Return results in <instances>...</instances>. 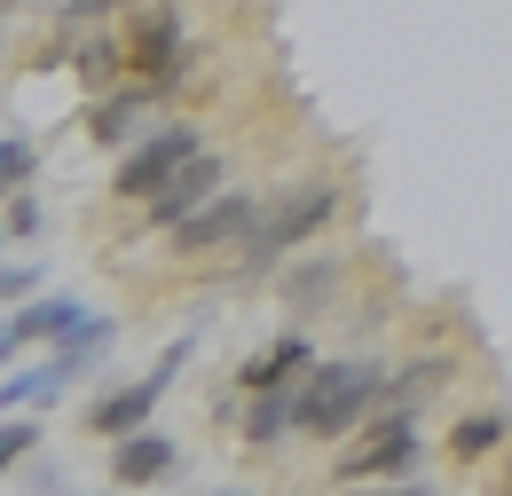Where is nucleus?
Here are the masks:
<instances>
[{
    "mask_svg": "<svg viewBox=\"0 0 512 496\" xmlns=\"http://www.w3.org/2000/svg\"><path fill=\"white\" fill-rule=\"evenodd\" d=\"M127 8H150V0H71L64 16L71 24H111V16H127Z\"/></svg>",
    "mask_w": 512,
    "mask_h": 496,
    "instance_id": "obj_17",
    "label": "nucleus"
},
{
    "mask_svg": "<svg viewBox=\"0 0 512 496\" xmlns=\"http://www.w3.org/2000/svg\"><path fill=\"white\" fill-rule=\"evenodd\" d=\"M166 378H174V363L158 355V371L142 378V386H119V394H103V402L87 410V426H95V434H142V418L158 410V394H166Z\"/></svg>",
    "mask_w": 512,
    "mask_h": 496,
    "instance_id": "obj_9",
    "label": "nucleus"
},
{
    "mask_svg": "<svg viewBox=\"0 0 512 496\" xmlns=\"http://www.w3.org/2000/svg\"><path fill=\"white\" fill-rule=\"evenodd\" d=\"M363 410H379V371L371 363H316V371L300 378V394H292V426L300 434H347Z\"/></svg>",
    "mask_w": 512,
    "mask_h": 496,
    "instance_id": "obj_1",
    "label": "nucleus"
},
{
    "mask_svg": "<svg viewBox=\"0 0 512 496\" xmlns=\"http://www.w3.org/2000/svg\"><path fill=\"white\" fill-rule=\"evenodd\" d=\"M260 197H245V189H221V197H205L190 221H174V252H221V245H245L260 229Z\"/></svg>",
    "mask_w": 512,
    "mask_h": 496,
    "instance_id": "obj_5",
    "label": "nucleus"
},
{
    "mask_svg": "<svg viewBox=\"0 0 512 496\" xmlns=\"http://www.w3.org/2000/svg\"><path fill=\"white\" fill-rule=\"evenodd\" d=\"M410 465H418V418L379 410V426L339 457V481H386V473H410Z\"/></svg>",
    "mask_w": 512,
    "mask_h": 496,
    "instance_id": "obj_6",
    "label": "nucleus"
},
{
    "mask_svg": "<svg viewBox=\"0 0 512 496\" xmlns=\"http://www.w3.org/2000/svg\"><path fill=\"white\" fill-rule=\"evenodd\" d=\"M174 63H182V8L174 0H150L127 24V71L158 95V87H174Z\"/></svg>",
    "mask_w": 512,
    "mask_h": 496,
    "instance_id": "obj_4",
    "label": "nucleus"
},
{
    "mask_svg": "<svg viewBox=\"0 0 512 496\" xmlns=\"http://www.w3.org/2000/svg\"><path fill=\"white\" fill-rule=\"evenodd\" d=\"M221 189H229V166H221L213 150H197L190 166H182L174 182L150 197V221H158V229H174V221H190L197 205H205V197H221Z\"/></svg>",
    "mask_w": 512,
    "mask_h": 496,
    "instance_id": "obj_8",
    "label": "nucleus"
},
{
    "mask_svg": "<svg viewBox=\"0 0 512 496\" xmlns=\"http://www.w3.org/2000/svg\"><path fill=\"white\" fill-rule=\"evenodd\" d=\"M331 213H339V189H331V182H308V189H292V197H276V205L260 213V229L237 245V252H245V268H268L276 252H292L300 237H316Z\"/></svg>",
    "mask_w": 512,
    "mask_h": 496,
    "instance_id": "obj_2",
    "label": "nucleus"
},
{
    "mask_svg": "<svg viewBox=\"0 0 512 496\" xmlns=\"http://www.w3.org/2000/svg\"><path fill=\"white\" fill-rule=\"evenodd\" d=\"M79 323H87V308L64 300V292H48V300H16V315H8V355H24L32 339H71Z\"/></svg>",
    "mask_w": 512,
    "mask_h": 496,
    "instance_id": "obj_10",
    "label": "nucleus"
},
{
    "mask_svg": "<svg viewBox=\"0 0 512 496\" xmlns=\"http://www.w3.org/2000/svg\"><path fill=\"white\" fill-rule=\"evenodd\" d=\"M292 394H300V386H292ZM292 394H253V410H245V441H253V449L300 434V426H292Z\"/></svg>",
    "mask_w": 512,
    "mask_h": 496,
    "instance_id": "obj_13",
    "label": "nucleus"
},
{
    "mask_svg": "<svg viewBox=\"0 0 512 496\" xmlns=\"http://www.w3.org/2000/svg\"><path fill=\"white\" fill-rule=\"evenodd\" d=\"M308 371H316V347H308V331H284V339H268L253 363L237 371V386H245V394H292Z\"/></svg>",
    "mask_w": 512,
    "mask_h": 496,
    "instance_id": "obj_7",
    "label": "nucleus"
},
{
    "mask_svg": "<svg viewBox=\"0 0 512 496\" xmlns=\"http://www.w3.org/2000/svg\"><path fill=\"white\" fill-rule=\"evenodd\" d=\"M182 457H174V441L166 434H119L111 449V481H127V489H150V481H166Z\"/></svg>",
    "mask_w": 512,
    "mask_h": 496,
    "instance_id": "obj_11",
    "label": "nucleus"
},
{
    "mask_svg": "<svg viewBox=\"0 0 512 496\" xmlns=\"http://www.w3.org/2000/svg\"><path fill=\"white\" fill-rule=\"evenodd\" d=\"M8 237L24 245V237H40V205L24 197V189H8Z\"/></svg>",
    "mask_w": 512,
    "mask_h": 496,
    "instance_id": "obj_18",
    "label": "nucleus"
},
{
    "mask_svg": "<svg viewBox=\"0 0 512 496\" xmlns=\"http://www.w3.org/2000/svg\"><path fill=\"white\" fill-rule=\"evenodd\" d=\"M505 418H497V410H473V418H457V434H449V457H457V465H481V457H489V449H505Z\"/></svg>",
    "mask_w": 512,
    "mask_h": 496,
    "instance_id": "obj_12",
    "label": "nucleus"
},
{
    "mask_svg": "<svg viewBox=\"0 0 512 496\" xmlns=\"http://www.w3.org/2000/svg\"><path fill=\"white\" fill-rule=\"evenodd\" d=\"M87 126H95V142H127V126H134V95H111V103H95V111H87Z\"/></svg>",
    "mask_w": 512,
    "mask_h": 496,
    "instance_id": "obj_14",
    "label": "nucleus"
},
{
    "mask_svg": "<svg viewBox=\"0 0 512 496\" xmlns=\"http://www.w3.org/2000/svg\"><path fill=\"white\" fill-rule=\"evenodd\" d=\"M32 166H40L32 134H8V142H0V174H8V189H24V182H32Z\"/></svg>",
    "mask_w": 512,
    "mask_h": 496,
    "instance_id": "obj_15",
    "label": "nucleus"
},
{
    "mask_svg": "<svg viewBox=\"0 0 512 496\" xmlns=\"http://www.w3.org/2000/svg\"><path fill=\"white\" fill-rule=\"evenodd\" d=\"M197 150H205V134H197V126H182V119H174V126H150L127 158H119L111 189H119V197H158V189H166V182H174V174L197 158Z\"/></svg>",
    "mask_w": 512,
    "mask_h": 496,
    "instance_id": "obj_3",
    "label": "nucleus"
},
{
    "mask_svg": "<svg viewBox=\"0 0 512 496\" xmlns=\"http://www.w3.org/2000/svg\"><path fill=\"white\" fill-rule=\"evenodd\" d=\"M32 441H40V426H32L24 410H16V418L0 426V457H8V465H24V457H32Z\"/></svg>",
    "mask_w": 512,
    "mask_h": 496,
    "instance_id": "obj_16",
    "label": "nucleus"
},
{
    "mask_svg": "<svg viewBox=\"0 0 512 496\" xmlns=\"http://www.w3.org/2000/svg\"><path fill=\"white\" fill-rule=\"evenodd\" d=\"M32 292H40V268L16 260V268H8V300H32Z\"/></svg>",
    "mask_w": 512,
    "mask_h": 496,
    "instance_id": "obj_19",
    "label": "nucleus"
}]
</instances>
